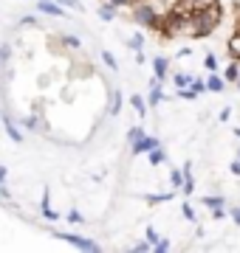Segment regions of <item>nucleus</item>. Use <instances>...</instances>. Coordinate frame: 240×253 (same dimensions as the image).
Instances as JSON below:
<instances>
[{
    "mask_svg": "<svg viewBox=\"0 0 240 253\" xmlns=\"http://www.w3.org/2000/svg\"><path fill=\"white\" fill-rule=\"evenodd\" d=\"M221 23H223V6L221 3H212V6H206V9H195V11H189V34L186 37H192V40H206Z\"/></svg>",
    "mask_w": 240,
    "mask_h": 253,
    "instance_id": "obj_1",
    "label": "nucleus"
},
{
    "mask_svg": "<svg viewBox=\"0 0 240 253\" xmlns=\"http://www.w3.org/2000/svg\"><path fill=\"white\" fill-rule=\"evenodd\" d=\"M130 17L139 28L144 31H158L161 28V11L150 3V0H139V3H133L130 6Z\"/></svg>",
    "mask_w": 240,
    "mask_h": 253,
    "instance_id": "obj_2",
    "label": "nucleus"
},
{
    "mask_svg": "<svg viewBox=\"0 0 240 253\" xmlns=\"http://www.w3.org/2000/svg\"><path fill=\"white\" fill-rule=\"evenodd\" d=\"M48 231H51L57 239L74 245L76 251H88V253H99L102 251V245L96 242V239H91V236H79V234H71V231H54V228H48Z\"/></svg>",
    "mask_w": 240,
    "mask_h": 253,
    "instance_id": "obj_3",
    "label": "nucleus"
},
{
    "mask_svg": "<svg viewBox=\"0 0 240 253\" xmlns=\"http://www.w3.org/2000/svg\"><path fill=\"white\" fill-rule=\"evenodd\" d=\"M34 9H37V14H46V17H68V11L57 0H34Z\"/></svg>",
    "mask_w": 240,
    "mask_h": 253,
    "instance_id": "obj_4",
    "label": "nucleus"
},
{
    "mask_svg": "<svg viewBox=\"0 0 240 253\" xmlns=\"http://www.w3.org/2000/svg\"><path fill=\"white\" fill-rule=\"evenodd\" d=\"M150 68H153V76L158 82H167L170 79V71H173V62H170V56H153Z\"/></svg>",
    "mask_w": 240,
    "mask_h": 253,
    "instance_id": "obj_5",
    "label": "nucleus"
},
{
    "mask_svg": "<svg viewBox=\"0 0 240 253\" xmlns=\"http://www.w3.org/2000/svg\"><path fill=\"white\" fill-rule=\"evenodd\" d=\"M156 146H161V138L144 132V138H139L136 144H130V152H133V155H147L150 149H156Z\"/></svg>",
    "mask_w": 240,
    "mask_h": 253,
    "instance_id": "obj_6",
    "label": "nucleus"
},
{
    "mask_svg": "<svg viewBox=\"0 0 240 253\" xmlns=\"http://www.w3.org/2000/svg\"><path fill=\"white\" fill-rule=\"evenodd\" d=\"M3 129H6V135H9V141H14V144H23L26 141V135H23V129L17 126V121L9 116V113H3Z\"/></svg>",
    "mask_w": 240,
    "mask_h": 253,
    "instance_id": "obj_7",
    "label": "nucleus"
},
{
    "mask_svg": "<svg viewBox=\"0 0 240 253\" xmlns=\"http://www.w3.org/2000/svg\"><path fill=\"white\" fill-rule=\"evenodd\" d=\"M161 84H164V82H158L156 76L150 79V90H147V96H144V99H147V107H158V104L164 101V87H161Z\"/></svg>",
    "mask_w": 240,
    "mask_h": 253,
    "instance_id": "obj_8",
    "label": "nucleus"
},
{
    "mask_svg": "<svg viewBox=\"0 0 240 253\" xmlns=\"http://www.w3.org/2000/svg\"><path fill=\"white\" fill-rule=\"evenodd\" d=\"M40 217L46 219V222H57V219L62 217L60 211H54V208H51V194H48V189L43 191V197H40Z\"/></svg>",
    "mask_w": 240,
    "mask_h": 253,
    "instance_id": "obj_9",
    "label": "nucleus"
},
{
    "mask_svg": "<svg viewBox=\"0 0 240 253\" xmlns=\"http://www.w3.org/2000/svg\"><path fill=\"white\" fill-rule=\"evenodd\" d=\"M206 90L209 93H223L226 90V79H223V73L212 71L209 76H206Z\"/></svg>",
    "mask_w": 240,
    "mask_h": 253,
    "instance_id": "obj_10",
    "label": "nucleus"
},
{
    "mask_svg": "<svg viewBox=\"0 0 240 253\" xmlns=\"http://www.w3.org/2000/svg\"><path fill=\"white\" fill-rule=\"evenodd\" d=\"M96 14H99V20H105V23H113L116 14H119V6H113V3H108V0H102Z\"/></svg>",
    "mask_w": 240,
    "mask_h": 253,
    "instance_id": "obj_11",
    "label": "nucleus"
},
{
    "mask_svg": "<svg viewBox=\"0 0 240 253\" xmlns=\"http://www.w3.org/2000/svg\"><path fill=\"white\" fill-rule=\"evenodd\" d=\"M226 54H229V59L240 62V28L235 34H229V40H226Z\"/></svg>",
    "mask_w": 240,
    "mask_h": 253,
    "instance_id": "obj_12",
    "label": "nucleus"
},
{
    "mask_svg": "<svg viewBox=\"0 0 240 253\" xmlns=\"http://www.w3.org/2000/svg\"><path fill=\"white\" fill-rule=\"evenodd\" d=\"M223 79H226V84H238V79H240V62L238 59H229V65L223 68Z\"/></svg>",
    "mask_w": 240,
    "mask_h": 253,
    "instance_id": "obj_13",
    "label": "nucleus"
},
{
    "mask_svg": "<svg viewBox=\"0 0 240 253\" xmlns=\"http://www.w3.org/2000/svg\"><path fill=\"white\" fill-rule=\"evenodd\" d=\"M201 203L209 208V211H223V208H226V197H223V194H206Z\"/></svg>",
    "mask_w": 240,
    "mask_h": 253,
    "instance_id": "obj_14",
    "label": "nucleus"
},
{
    "mask_svg": "<svg viewBox=\"0 0 240 253\" xmlns=\"http://www.w3.org/2000/svg\"><path fill=\"white\" fill-rule=\"evenodd\" d=\"M121 101H124L121 90L113 87V90H111V101H108V116H119V113H121Z\"/></svg>",
    "mask_w": 240,
    "mask_h": 253,
    "instance_id": "obj_15",
    "label": "nucleus"
},
{
    "mask_svg": "<svg viewBox=\"0 0 240 253\" xmlns=\"http://www.w3.org/2000/svg\"><path fill=\"white\" fill-rule=\"evenodd\" d=\"M195 82V76L192 73H186V71H173V87H189V84H192Z\"/></svg>",
    "mask_w": 240,
    "mask_h": 253,
    "instance_id": "obj_16",
    "label": "nucleus"
},
{
    "mask_svg": "<svg viewBox=\"0 0 240 253\" xmlns=\"http://www.w3.org/2000/svg\"><path fill=\"white\" fill-rule=\"evenodd\" d=\"M130 107L136 110V116H139V118L147 116V99H144L141 93H133V96H130Z\"/></svg>",
    "mask_w": 240,
    "mask_h": 253,
    "instance_id": "obj_17",
    "label": "nucleus"
},
{
    "mask_svg": "<svg viewBox=\"0 0 240 253\" xmlns=\"http://www.w3.org/2000/svg\"><path fill=\"white\" fill-rule=\"evenodd\" d=\"M144 42H147V37L144 34H130V37H124V45L136 54V51H144Z\"/></svg>",
    "mask_w": 240,
    "mask_h": 253,
    "instance_id": "obj_18",
    "label": "nucleus"
},
{
    "mask_svg": "<svg viewBox=\"0 0 240 253\" xmlns=\"http://www.w3.org/2000/svg\"><path fill=\"white\" fill-rule=\"evenodd\" d=\"M147 158H150V166H164L167 163V149L164 146H156V149L147 152Z\"/></svg>",
    "mask_w": 240,
    "mask_h": 253,
    "instance_id": "obj_19",
    "label": "nucleus"
},
{
    "mask_svg": "<svg viewBox=\"0 0 240 253\" xmlns=\"http://www.w3.org/2000/svg\"><path fill=\"white\" fill-rule=\"evenodd\" d=\"M173 194H176V189L167 191V194H144V203H147V206H161L167 200H173Z\"/></svg>",
    "mask_w": 240,
    "mask_h": 253,
    "instance_id": "obj_20",
    "label": "nucleus"
},
{
    "mask_svg": "<svg viewBox=\"0 0 240 253\" xmlns=\"http://www.w3.org/2000/svg\"><path fill=\"white\" fill-rule=\"evenodd\" d=\"M60 42H62L65 48H71V51H79V48H82V40L74 37V34H60Z\"/></svg>",
    "mask_w": 240,
    "mask_h": 253,
    "instance_id": "obj_21",
    "label": "nucleus"
},
{
    "mask_svg": "<svg viewBox=\"0 0 240 253\" xmlns=\"http://www.w3.org/2000/svg\"><path fill=\"white\" fill-rule=\"evenodd\" d=\"M170 186L176 191H181V186H184V169H170Z\"/></svg>",
    "mask_w": 240,
    "mask_h": 253,
    "instance_id": "obj_22",
    "label": "nucleus"
},
{
    "mask_svg": "<svg viewBox=\"0 0 240 253\" xmlns=\"http://www.w3.org/2000/svg\"><path fill=\"white\" fill-rule=\"evenodd\" d=\"M23 126H26L28 132H34V129H40V126H43V121H40V116H37V113H31V116H26V118H23Z\"/></svg>",
    "mask_w": 240,
    "mask_h": 253,
    "instance_id": "obj_23",
    "label": "nucleus"
},
{
    "mask_svg": "<svg viewBox=\"0 0 240 253\" xmlns=\"http://www.w3.org/2000/svg\"><path fill=\"white\" fill-rule=\"evenodd\" d=\"M11 56H14V48H11V42H3V45H0V65H9Z\"/></svg>",
    "mask_w": 240,
    "mask_h": 253,
    "instance_id": "obj_24",
    "label": "nucleus"
},
{
    "mask_svg": "<svg viewBox=\"0 0 240 253\" xmlns=\"http://www.w3.org/2000/svg\"><path fill=\"white\" fill-rule=\"evenodd\" d=\"M181 217H184L186 222H198V214H195V208L189 206L186 200H184V203H181Z\"/></svg>",
    "mask_w": 240,
    "mask_h": 253,
    "instance_id": "obj_25",
    "label": "nucleus"
},
{
    "mask_svg": "<svg viewBox=\"0 0 240 253\" xmlns=\"http://www.w3.org/2000/svg\"><path fill=\"white\" fill-rule=\"evenodd\" d=\"M176 96H178V99H186V101H195V99H198V90L189 84V87H178Z\"/></svg>",
    "mask_w": 240,
    "mask_h": 253,
    "instance_id": "obj_26",
    "label": "nucleus"
},
{
    "mask_svg": "<svg viewBox=\"0 0 240 253\" xmlns=\"http://www.w3.org/2000/svg\"><path fill=\"white\" fill-rule=\"evenodd\" d=\"M65 219H68L71 225H85V217H82V211H79V208H71V211L65 214Z\"/></svg>",
    "mask_w": 240,
    "mask_h": 253,
    "instance_id": "obj_27",
    "label": "nucleus"
},
{
    "mask_svg": "<svg viewBox=\"0 0 240 253\" xmlns=\"http://www.w3.org/2000/svg\"><path fill=\"white\" fill-rule=\"evenodd\" d=\"M139 138H144V126H139V124L130 126V129H127V146H130V144H136Z\"/></svg>",
    "mask_w": 240,
    "mask_h": 253,
    "instance_id": "obj_28",
    "label": "nucleus"
},
{
    "mask_svg": "<svg viewBox=\"0 0 240 253\" xmlns=\"http://www.w3.org/2000/svg\"><path fill=\"white\" fill-rule=\"evenodd\" d=\"M167 251H173V239H167V236H161L156 245H153V253H167Z\"/></svg>",
    "mask_w": 240,
    "mask_h": 253,
    "instance_id": "obj_29",
    "label": "nucleus"
},
{
    "mask_svg": "<svg viewBox=\"0 0 240 253\" xmlns=\"http://www.w3.org/2000/svg\"><path fill=\"white\" fill-rule=\"evenodd\" d=\"M127 251H130V253H150V251H153V245H150L147 239H141V242H133Z\"/></svg>",
    "mask_w": 240,
    "mask_h": 253,
    "instance_id": "obj_30",
    "label": "nucleus"
},
{
    "mask_svg": "<svg viewBox=\"0 0 240 253\" xmlns=\"http://www.w3.org/2000/svg\"><path fill=\"white\" fill-rule=\"evenodd\" d=\"M99 56H102V62L108 65V68H111V71H119V62H116V56H113L111 51H102Z\"/></svg>",
    "mask_w": 240,
    "mask_h": 253,
    "instance_id": "obj_31",
    "label": "nucleus"
},
{
    "mask_svg": "<svg viewBox=\"0 0 240 253\" xmlns=\"http://www.w3.org/2000/svg\"><path fill=\"white\" fill-rule=\"evenodd\" d=\"M203 68H206L209 73H212V71H218V56H215L212 51H209V54L203 56Z\"/></svg>",
    "mask_w": 240,
    "mask_h": 253,
    "instance_id": "obj_32",
    "label": "nucleus"
},
{
    "mask_svg": "<svg viewBox=\"0 0 240 253\" xmlns=\"http://www.w3.org/2000/svg\"><path fill=\"white\" fill-rule=\"evenodd\" d=\"M144 239H147L150 245H156L158 239H161V234H158V231H156L153 225H147V228H144Z\"/></svg>",
    "mask_w": 240,
    "mask_h": 253,
    "instance_id": "obj_33",
    "label": "nucleus"
},
{
    "mask_svg": "<svg viewBox=\"0 0 240 253\" xmlns=\"http://www.w3.org/2000/svg\"><path fill=\"white\" fill-rule=\"evenodd\" d=\"M57 3H60V6H62V9H82V0H57Z\"/></svg>",
    "mask_w": 240,
    "mask_h": 253,
    "instance_id": "obj_34",
    "label": "nucleus"
},
{
    "mask_svg": "<svg viewBox=\"0 0 240 253\" xmlns=\"http://www.w3.org/2000/svg\"><path fill=\"white\" fill-rule=\"evenodd\" d=\"M226 214L232 217V222L240 228V206H232V208H226Z\"/></svg>",
    "mask_w": 240,
    "mask_h": 253,
    "instance_id": "obj_35",
    "label": "nucleus"
},
{
    "mask_svg": "<svg viewBox=\"0 0 240 253\" xmlns=\"http://www.w3.org/2000/svg\"><path fill=\"white\" fill-rule=\"evenodd\" d=\"M108 3L119 6V9H130V6H133V3H139V0H108Z\"/></svg>",
    "mask_w": 240,
    "mask_h": 253,
    "instance_id": "obj_36",
    "label": "nucleus"
},
{
    "mask_svg": "<svg viewBox=\"0 0 240 253\" xmlns=\"http://www.w3.org/2000/svg\"><path fill=\"white\" fill-rule=\"evenodd\" d=\"M229 172L235 174V177H240V158H235V161L229 163Z\"/></svg>",
    "mask_w": 240,
    "mask_h": 253,
    "instance_id": "obj_37",
    "label": "nucleus"
},
{
    "mask_svg": "<svg viewBox=\"0 0 240 253\" xmlns=\"http://www.w3.org/2000/svg\"><path fill=\"white\" fill-rule=\"evenodd\" d=\"M229 118H232V107H223V110H221V116H218V121H221V124H226Z\"/></svg>",
    "mask_w": 240,
    "mask_h": 253,
    "instance_id": "obj_38",
    "label": "nucleus"
},
{
    "mask_svg": "<svg viewBox=\"0 0 240 253\" xmlns=\"http://www.w3.org/2000/svg\"><path fill=\"white\" fill-rule=\"evenodd\" d=\"M20 26H40V20L37 17H23L20 20Z\"/></svg>",
    "mask_w": 240,
    "mask_h": 253,
    "instance_id": "obj_39",
    "label": "nucleus"
},
{
    "mask_svg": "<svg viewBox=\"0 0 240 253\" xmlns=\"http://www.w3.org/2000/svg\"><path fill=\"white\" fill-rule=\"evenodd\" d=\"M136 62L144 65V62H147V54H144V51H136Z\"/></svg>",
    "mask_w": 240,
    "mask_h": 253,
    "instance_id": "obj_40",
    "label": "nucleus"
},
{
    "mask_svg": "<svg viewBox=\"0 0 240 253\" xmlns=\"http://www.w3.org/2000/svg\"><path fill=\"white\" fill-rule=\"evenodd\" d=\"M6 177H9V169H6V166H0V183H6Z\"/></svg>",
    "mask_w": 240,
    "mask_h": 253,
    "instance_id": "obj_41",
    "label": "nucleus"
},
{
    "mask_svg": "<svg viewBox=\"0 0 240 253\" xmlns=\"http://www.w3.org/2000/svg\"><path fill=\"white\" fill-rule=\"evenodd\" d=\"M235 14H238V20H240V0H235Z\"/></svg>",
    "mask_w": 240,
    "mask_h": 253,
    "instance_id": "obj_42",
    "label": "nucleus"
},
{
    "mask_svg": "<svg viewBox=\"0 0 240 253\" xmlns=\"http://www.w3.org/2000/svg\"><path fill=\"white\" fill-rule=\"evenodd\" d=\"M235 138H238V141H240V126H235Z\"/></svg>",
    "mask_w": 240,
    "mask_h": 253,
    "instance_id": "obj_43",
    "label": "nucleus"
},
{
    "mask_svg": "<svg viewBox=\"0 0 240 253\" xmlns=\"http://www.w3.org/2000/svg\"><path fill=\"white\" fill-rule=\"evenodd\" d=\"M238 90H240V79H238Z\"/></svg>",
    "mask_w": 240,
    "mask_h": 253,
    "instance_id": "obj_44",
    "label": "nucleus"
},
{
    "mask_svg": "<svg viewBox=\"0 0 240 253\" xmlns=\"http://www.w3.org/2000/svg\"><path fill=\"white\" fill-rule=\"evenodd\" d=\"M31 3H34V0H31Z\"/></svg>",
    "mask_w": 240,
    "mask_h": 253,
    "instance_id": "obj_45",
    "label": "nucleus"
}]
</instances>
